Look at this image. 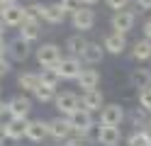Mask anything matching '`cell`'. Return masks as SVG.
<instances>
[{
	"mask_svg": "<svg viewBox=\"0 0 151 146\" xmlns=\"http://www.w3.org/2000/svg\"><path fill=\"white\" fill-rule=\"evenodd\" d=\"M66 119H68L73 134H83L86 129H90V127L95 124V122H93V112H88L86 107H78V110H73L68 117H66Z\"/></svg>",
	"mask_w": 151,
	"mask_h": 146,
	"instance_id": "ba28073f",
	"label": "cell"
},
{
	"mask_svg": "<svg viewBox=\"0 0 151 146\" xmlns=\"http://www.w3.org/2000/svg\"><path fill=\"white\" fill-rule=\"evenodd\" d=\"M102 105H105V95H102L100 88H93V90H86L81 95V107H86L88 112H100Z\"/></svg>",
	"mask_w": 151,
	"mask_h": 146,
	"instance_id": "4fadbf2b",
	"label": "cell"
},
{
	"mask_svg": "<svg viewBox=\"0 0 151 146\" xmlns=\"http://www.w3.org/2000/svg\"><path fill=\"white\" fill-rule=\"evenodd\" d=\"M137 7H139V12L141 10H151V0H137Z\"/></svg>",
	"mask_w": 151,
	"mask_h": 146,
	"instance_id": "836d02e7",
	"label": "cell"
},
{
	"mask_svg": "<svg viewBox=\"0 0 151 146\" xmlns=\"http://www.w3.org/2000/svg\"><path fill=\"white\" fill-rule=\"evenodd\" d=\"M59 5L63 7V12H66V15H73L76 10H81V7H83V0H59Z\"/></svg>",
	"mask_w": 151,
	"mask_h": 146,
	"instance_id": "f546056e",
	"label": "cell"
},
{
	"mask_svg": "<svg viewBox=\"0 0 151 146\" xmlns=\"http://www.w3.org/2000/svg\"><path fill=\"white\" fill-rule=\"evenodd\" d=\"M95 3H100V0H83V5H88V7H93Z\"/></svg>",
	"mask_w": 151,
	"mask_h": 146,
	"instance_id": "f35d334b",
	"label": "cell"
},
{
	"mask_svg": "<svg viewBox=\"0 0 151 146\" xmlns=\"http://www.w3.org/2000/svg\"><path fill=\"white\" fill-rule=\"evenodd\" d=\"M3 112H7V107H5V102H3V97H0V117H3Z\"/></svg>",
	"mask_w": 151,
	"mask_h": 146,
	"instance_id": "74e56055",
	"label": "cell"
},
{
	"mask_svg": "<svg viewBox=\"0 0 151 146\" xmlns=\"http://www.w3.org/2000/svg\"><path fill=\"white\" fill-rule=\"evenodd\" d=\"M102 58H105V49H102L100 42H88L86 49H83V54H81V61H83V63H88V66L100 63Z\"/></svg>",
	"mask_w": 151,
	"mask_h": 146,
	"instance_id": "9a60e30c",
	"label": "cell"
},
{
	"mask_svg": "<svg viewBox=\"0 0 151 146\" xmlns=\"http://www.w3.org/2000/svg\"><path fill=\"white\" fill-rule=\"evenodd\" d=\"M49 146H61V141H54V144H49ZM66 146V144H63Z\"/></svg>",
	"mask_w": 151,
	"mask_h": 146,
	"instance_id": "b9f144b4",
	"label": "cell"
},
{
	"mask_svg": "<svg viewBox=\"0 0 151 146\" xmlns=\"http://www.w3.org/2000/svg\"><path fill=\"white\" fill-rule=\"evenodd\" d=\"M34 56H37V61H39L42 68L56 66V63L61 61V46L54 44V42H46V44H42V46H37Z\"/></svg>",
	"mask_w": 151,
	"mask_h": 146,
	"instance_id": "277c9868",
	"label": "cell"
},
{
	"mask_svg": "<svg viewBox=\"0 0 151 146\" xmlns=\"http://www.w3.org/2000/svg\"><path fill=\"white\" fill-rule=\"evenodd\" d=\"M42 17H44V5H42V3H29V5H24V19L42 22Z\"/></svg>",
	"mask_w": 151,
	"mask_h": 146,
	"instance_id": "4316f807",
	"label": "cell"
},
{
	"mask_svg": "<svg viewBox=\"0 0 151 146\" xmlns=\"http://www.w3.org/2000/svg\"><path fill=\"white\" fill-rule=\"evenodd\" d=\"M27 122H29V119H15V117H10V122H5L7 139H10V141L24 139V134H27Z\"/></svg>",
	"mask_w": 151,
	"mask_h": 146,
	"instance_id": "ac0fdd59",
	"label": "cell"
},
{
	"mask_svg": "<svg viewBox=\"0 0 151 146\" xmlns=\"http://www.w3.org/2000/svg\"><path fill=\"white\" fill-rule=\"evenodd\" d=\"M95 22H98L95 10H93V7H88V5H83L81 10H76V12L71 15V24H73V29H76L78 34L90 32V29L95 27Z\"/></svg>",
	"mask_w": 151,
	"mask_h": 146,
	"instance_id": "6da1fadb",
	"label": "cell"
},
{
	"mask_svg": "<svg viewBox=\"0 0 151 146\" xmlns=\"http://www.w3.org/2000/svg\"><path fill=\"white\" fill-rule=\"evenodd\" d=\"M7 141V129H5V122H0V144Z\"/></svg>",
	"mask_w": 151,
	"mask_h": 146,
	"instance_id": "d590c367",
	"label": "cell"
},
{
	"mask_svg": "<svg viewBox=\"0 0 151 146\" xmlns=\"http://www.w3.org/2000/svg\"><path fill=\"white\" fill-rule=\"evenodd\" d=\"M132 58H134V61H149L151 58V42L146 37H141V39H137L134 44H132Z\"/></svg>",
	"mask_w": 151,
	"mask_h": 146,
	"instance_id": "7402d4cb",
	"label": "cell"
},
{
	"mask_svg": "<svg viewBox=\"0 0 151 146\" xmlns=\"http://www.w3.org/2000/svg\"><path fill=\"white\" fill-rule=\"evenodd\" d=\"M110 24H112V32H119V34H127L134 29L137 24V12L134 10H117V12H112V19H110Z\"/></svg>",
	"mask_w": 151,
	"mask_h": 146,
	"instance_id": "7a4b0ae2",
	"label": "cell"
},
{
	"mask_svg": "<svg viewBox=\"0 0 151 146\" xmlns=\"http://www.w3.org/2000/svg\"><path fill=\"white\" fill-rule=\"evenodd\" d=\"M5 37V24H3V19H0V39Z\"/></svg>",
	"mask_w": 151,
	"mask_h": 146,
	"instance_id": "ab89813d",
	"label": "cell"
},
{
	"mask_svg": "<svg viewBox=\"0 0 151 146\" xmlns=\"http://www.w3.org/2000/svg\"><path fill=\"white\" fill-rule=\"evenodd\" d=\"M141 29H144V37L149 39V42H151V19H146V22H144V27H141Z\"/></svg>",
	"mask_w": 151,
	"mask_h": 146,
	"instance_id": "e575fe53",
	"label": "cell"
},
{
	"mask_svg": "<svg viewBox=\"0 0 151 146\" xmlns=\"http://www.w3.org/2000/svg\"><path fill=\"white\" fill-rule=\"evenodd\" d=\"M39 83L42 81H39V73H37V71H24V73L17 76V85H20L24 93H34Z\"/></svg>",
	"mask_w": 151,
	"mask_h": 146,
	"instance_id": "cb8c5ba5",
	"label": "cell"
},
{
	"mask_svg": "<svg viewBox=\"0 0 151 146\" xmlns=\"http://www.w3.org/2000/svg\"><path fill=\"white\" fill-rule=\"evenodd\" d=\"M139 107L151 114V85L144 88V90H139Z\"/></svg>",
	"mask_w": 151,
	"mask_h": 146,
	"instance_id": "f1b7e54d",
	"label": "cell"
},
{
	"mask_svg": "<svg viewBox=\"0 0 151 146\" xmlns=\"http://www.w3.org/2000/svg\"><path fill=\"white\" fill-rule=\"evenodd\" d=\"M7 58L10 61H15V63H22V61H27L29 58V54H32V49H29V42H24V39H12L10 44H7Z\"/></svg>",
	"mask_w": 151,
	"mask_h": 146,
	"instance_id": "30bf717a",
	"label": "cell"
},
{
	"mask_svg": "<svg viewBox=\"0 0 151 146\" xmlns=\"http://www.w3.org/2000/svg\"><path fill=\"white\" fill-rule=\"evenodd\" d=\"M42 34V29H39V22H34V19H24V22L20 24V39H24V42H37Z\"/></svg>",
	"mask_w": 151,
	"mask_h": 146,
	"instance_id": "603a6c76",
	"label": "cell"
},
{
	"mask_svg": "<svg viewBox=\"0 0 151 146\" xmlns=\"http://www.w3.org/2000/svg\"><path fill=\"white\" fill-rule=\"evenodd\" d=\"M129 85L137 88V93L144 90V88H149L151 85V71L149 68H134V71L129 73Z\"/></svg>",
	"mask_w": 151,
	"mask_h": 146,
	"instance_id": "ffe728a7",
	"label": "cell"
},
{
	"mask_svg": "<svg viewBox=\"0 0 151 146\" xmlns=\"http://www.w3.org/2000/svg\"><path fill=\"white\" fill-rule=\"evenodd\" d=\"M76 83H78V88H81L83 93H86V90H93V88L100 85V73L95 71V68H81Z\"/></svg>",
	"mask_w": 151,
	"mask_h": 146,
	"instance_id": "e0dca14e",
	"label": "cell"
},
{
	"mask_svg": "<svg viewBox=\"0 0 151 146\" xmlns=\"http://www.w3.org/2000/svg\"><path fill=\"white\" fill-rule=\"evenodd\" d=\"M127 146H151V141H149V136L141 129H134L127 136Z\"/></svg>",
	"mask_w": 151,
	"mask_h": 146,
	"instance_id": "83f0119b",
	"label": "cell"
},
{
	"mask_svg": "<svg viewBox=\"0 0 151 146\" xmlns=\"http://www.w3.org/2000/svg\"><path fill=\"white\" fill-rule=\"evenodd\" d=\"M5 51H7V42H5V37H3V39H0V56H3Z\"/></svg>",
	"mask_w": 151,
	"mask_h": 146,
	"instance_id": "8d00e7d4",
	"label": "cell"
},
{
	"mask_svg": "<svg viewBox=\"0 0 151 146\" xmlns=\"http://www.w3.org/2000/svg\"><path fill=\"white\" fill-rule=\"evenodd\" d=\"M63 144H66V146H88V139H86L83 134H71Z\"/></svg>",
	"mask_w": 151,
	"mask_h": 146,
	"instance_id": "4dcf8cb0",
	"label": "cell"
},
{
	"mask_svg": "<svg viewBox=\"0 0 151 146\" xmlns=\"http://www.w3.org/2000/svg\"><path fill=\"white\" fill-rule=\"evenodd\" d=\"M39 81H42L44 85L56 88L61 78H59V73H56V68H54V66H49V68H42V71H39Z\"/></svg>",
	"mask_w": 151,
	"mask_h": 146,
	"instance_id": "484cf974",
	"label": "cell"
},
{
	"mask_svg": "<svg viewBox=\"0 0 151 146\" xmlns=\"http://www.w3.org/2000/svg\"><path fill=\"white\" fill-rule=\"evenodd\" d=\"M102 49H105V54H124L127 51V34H119V32H110L105 34V39H102Z\"/></svg>",
	"mask_w": 151,
	"mask_h": 146,
	"instance_id": "8fae6325",
	"label": "cell"
},
{
	"mask_svg": "<svg viewBox=\"0 0 151 146\" xmlns=\"http://www.w3.org/2000/svg\"><path fill=\"white\" fill-rule=\"evenodd\" d=\"M42 19H44V22H49V24H63L66 12H63V7L59 5V0L44 5V17H42Z\"/></svg>",
	"mask_w": 151,
	"mask_h": 146,
	"instance_id": "d6986e66",
	"label": "cell"
},
{
	"mask_svg": "<svg viewBox=\"0 0 151 146\" xmlns=\"http://www.w3.org/2000/svg\"><path fill=\"white\" fill-rule=\"evenodd\" d=\"M0 3H3V5H15L17 0H0Z\"/></svg>",
	"mask_w": 151,
	"mask_h": 146,
	"instance_id": "60d3db41",
	"label": "cell"
},
{
	"mask_svg": "<svg viewBox=\"0 0 151 146\" xmlns=\"http://www.w3.org/2000/svg\"><path fill=\"white\" fill-rule=\"evenodd\" d=\"M46 136H49V129H46V122L44 119H32V122H27V134H24V139H29L34 144H42Z\"/></svg>",
	"mask_w": 151,
	"mask_h": 146,
	"instance_id": "2e32d148",
	"label": "cell"
},
{
	"mask_svg": "<svg viewBox=\"0 0 151 146\" xmlns=\"http://www.w3.org/2000/svg\"><path fill=\"white\" fill-rule=\"evenodd\" d=\"M124 107H122L119 102H110V105H102L100 110V127H122V122H124Z\"/></svg>",
	"mask_w": 151,
	"mask_h": 146,
	"instance_id": "3957f363",
	"label": "cell"
},
{
	"mask_svg": "<svg viewBox=\"0 0 151 146\" xmlns=\"http://www.w3.org/2000/svg\"><path fill=\"white\" fill-rule=\"evenodd\" d=\"M7 107V114L15 117V119H27L32 112V97H27V95H12L10 100L5 102Z\"/></svg>",
	"mask_w": 151,
	"mask_h": 146,
	"instance_id": "5b68a950",
	"label": "cell"
},
{
	"mask_svg": "<svg viewBox=\"0 0 151 146\" xmlns=\"http://www.w3.org/2000/svg\"><path fill=\"white\" fill-rule=\"evenodd\" d=\"M54 68H56V73H59L61 81H76L83 66H81V58H76V56H61V61Z\"/></svg>",
	"mask_w": 151,
	"mask_h": 146,
	"instance_id": "52a82bcc",
	"label": "cell"
},
{
	"mask_svg": "<svg viewBox=\"0 0 151 146\" xmlns=\"http://www.w3.org/2000/svg\"><path fill=\"white\" fill-rule=\"evenodd\" d=\"M32 95H34V100H37V102L46 105V102H54V97H56V88H51V85H44V83H39V85H37V90H34Z\"/></svg>",
	"mask_w": 151,
	"mask_h": 146,
	"instance_id": "d4e9b609",
	"label": "cell"
},
{
	"mask_svg": "<svg viewBox=\"0 0 151 146\" xmlns=\"http://www.w3.org/2000/svg\"><path fill=\"white\" fill-rule=\"evenodd\" d=\"M129 3H132V0H105V5L112 10V12H117V10H124V7H129Z\"/></svg>",
	"mask_w": 151,
	"mask_h": 146,
	"instance_id": "1f68e13d",
	"label": "cell"
},
{
	"mask_svg": "<svg viewBox=\"0 0 151 146\" xmlns=\"http://www.w3.org/2000/svg\"><path fill=\"white\" fill-rule=\"evenodd\" d=\"M54 105H56V110H59L61 117H68L73 110H78V107H81V97L76 95L73 90H61V93H56Z\"/></svg>",
	"mask_w": 151,
	"mask_h": 146,
	"instance_id": "8992f818",
	"label": "cell"
},
{
	"mask_svg": "<svg viewBox=\"0 0 151 146\" xmlns=\"http://www.w3.org/2000/svg\"><path fill=\"white\" fill-rule=\"evenodd\" d=\"M46 129H49V136H51L54 141H66V139H68V136L73 134L68 119H66V117H61V114L46 122Z\"/></svg>",
	"mask_w": 151,
	"mask_h": 146,
	"instance_id": "9c48e42d",
	"label": "cell"
},
{
	"mask_svg": "<svg viewBox=\"0 0 151 146\" xmlns=\"http://www.w3.org/2000/svg\"><path fill=\"white\" fill-rule=\"evenodd\" d=\"M0 19H3V24L10 27V29L20 27V24L24 22V7L17 5V3H15V5H5L3 12H0Z\"/></svg>",
	"mask_w": 151,
	"mask_h": 146,
	"instance_id": "7c38bea8",
	"label": "cell"
},
{
	"mask_svg": "<svg viewBox=\"0 0 151 146\" xmlns=\"http://www.w3.org/2000/svg\"><path fill=\"white\" fill-rule=\"evenodd\" d=\"M86 44H88V39L83 37V34H71L68 39H66V44H63V49L68 51V56H76V58H81V54H83V49H86Z\"/></svg>",
	"mask_w": 151,
	"mask_h": 146,
	"instance_id": "44dd1931",
	"label": "cell"
},
{
	"mask_svg": "<svg viewBox=\"0 0 151 146\" xmlns=\"http://www.w3.org/2000/svg\"><path fill=\"white\" fill-rule=\"evenodd\" d=\"M0 146H5V144H0Z\"/></svg>",
	"mask_w": 151,
	"mask_h": 146,
	"instance_id": "7bdbcfd3",
	"label": "cell"
},
{
	"mask_svg": "<svg viewBox=\"0 0 151 146\" xmlns=\"http://www.w3.org/2000/svg\"><path fill=\"white\" fill-rule=\"evenodd\" d=\"M10 68H12V63H10V58H5V56H0V78L10 73Z\"/></svg>",
	"mask_w": 151,
	"mask_h": 146,
	"instance_id": "d6a6232c",
	"label": "cell"
},
{
	"mask_svg": "<svg viewBox=\"0 0 151 146\" xmlns=\"http://www.w3.org/2000/svg\"><path fill=\"white\" fill-rule=\"evenodd\" d=\"M122 139H124L122 127H100V134H98L100 146H119Z\"/></svg>",
	"mask_w": 151,
	"mask_h": 146,
	"instance_id": "5bb4252c",
	"label": "cell"
}]
</instances>
